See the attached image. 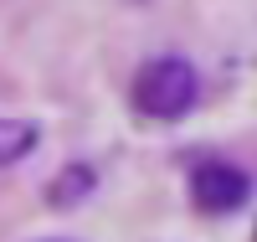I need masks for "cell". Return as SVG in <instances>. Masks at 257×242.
<instances>
[{
    "mask_svg": "<svg viewBox=\"0 0 257 242\" xmlns=\"http://www.w3.org/2000/svg\"><path fill=\"white\" fill-rule=\"evenodd\" d=\"M201 93V77L185 57H155L134 77V108L144 119H180Z\"/></svg>",
    "mask_w": 257,
    "mask_h": 242,
    "instance_id": "obj_1",
    "label": "cell"
},
{
    "mask_svg": "<svg viewBox=\"0 0 257 242\" xmlns=\"http://www.w3.org/2000/svg\"><path fill=\"white\" fill-rule=\"evenodd\" d=\"M190 191H196L201 211H237L247 201V175L226 160H206L196 175H190Z\"/></svg>",
    "mask_w": 257,
    "mask_h": 242,
    "instance_id": "obj_2",
    "label": "cell"
},
{
    "mask_svg": "<svg viewBox=\"0 0 257 242\" xmlns=\"http://www.w3.org/2000/svg\"><path fill=\"white\" fill-rule=\"evenodd\" d=\"M36 124H26V119H0V165H16L21 155H31L36 149Z\"/></svg>",
    "mask_w": 257,
    "mask_h": 242,
    "instance_id": "obj_3",
    "label": "cell"
}]
</instances>
